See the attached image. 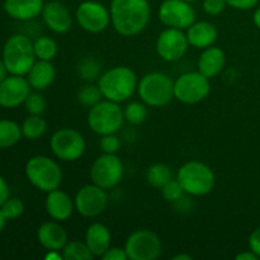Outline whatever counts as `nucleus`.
Here are the masks:
<instances>
[{"label": "nucleus", "instance_id": "obj_1", "mask_svg": "<svg viewBox=\"0 0 260 260\" xmlns=\"http://www.w3.org/2000/svg\"><path fill=\"white\" fill-rule=\"evenodd\" d=\"M111 23L123 37L139 35L150 20L149 0H112Z\"/></svg>", "mask_w": 260, "mask_h": 260}, {"label": "nucleus", "instance_id": "obj_2", "mask_svg": "<svg viewBox=\"0 0 260 260\" xmlns=\"http://www.w3.org/2000/svg\"><path fill=\"white\" fill-rule=\"evenodd\" d=\"M137 85L136 73L127 66H114L102 74L98 80L103 98L116 103L128 101L137 90Z\"/></svg>", "mask_w": 260, "mask_h": 260}, {"label": "nucleus", "instance_id": "obj_3", "mask_svg": "<svg viewBox=\"0 0 260 260\" xmlns=\"http://www.w3.org/2000/svg\"><path fill=\"white\" fill-rule=\"evenodd\" d=\"M3 61L12 75H27L36 62L35 48L29 37L14 35L8 38L3 48Z\"/></svg>", "mask_w": 260, "mask_h": 260}, {"label": "nucleus", "instance_id": "obj_4", "mask_svg": "<svg viewBox=\"0 0 260 260\" xmlns=\"http://www.w3.org/2000/svg\"><path fill=\"white\" fill-rule=\"evenodd\" d=\"M177 180L180 183L184 193L201 197L212 192L215 188L216 177L213 170L207 164L192 160L179 168Z\"/></svg>", "mask_w": 260, "mask_h": 260}, {"label": "nucleus", "instance_id": "obj_5", "mask_svg": "<svg viewBox=\"0 0 260 260\" xmlns=\"http://www.w3.org/2000/svg\"><path fill=\"white\" fill-rule=\"evenodd\" d=\"M137 93L146 106L161 108L174 98V81L164 73H149L139 81Z\"/></svg>", "mask_w": 260, "mask_h": 260}, {"label": "nucleus", "instance_id": "obj_6", "mask_svg": "<svg viewBox=\"0 0 260 260\" xmlns=\"http://www.w3.org/2000/svg\"><path fill=\"white\" fill-rule=\"evenodd\" d=\"M24 172L30 184L41 192L48 193L57 189L62 182V170L60 165L45 155L30 157L25 164Z\"/></svg>", "mask_w": 260, "mask_h": 260}, {"label": "nucleus", "instance_id": "obj_7", "mask_svg": "<svg viewBox=\"0 0 260 260\" xmlns=\"http://www.w3.org/2000/svg\"><path fill=\"white\" fill-rule=\"evenodd\" d=\"M124 122L123 109L118 103L106 99L96 103L89 109L88 124L90 129L95 134L109 135L116 134Z\"/></svg>", "mask_w": 260, "mask_h": 260}, {"label": "nucleus", "instance_id": "obj_8", "mask_svg": "<svg viewBox=\"0 0 260 260\" xmlns=\"http://www.w3.org/2000/svg\"><path fill=\"white\" fill-rule=\"evenodd\" d=\"M211 91L210 79L200 71L182 74L174 81V98L184 104H197Z\"/></svg>", "mask_w": 260, "mask_h": 260}, {"label": "nucleus", "instance_id": "obj_9", "mask_svg": "<svg viewBox=\"0 0 260 260\" xmlns=\"http://www.w3.org/2000/svg\"><path fill=\"white\" fill-rule=\"evenodd\" d=\"M85 139L74 128H60L51 136L52 154L62 161H76L85 152Z\"/></svg>", "mask_w": 260, "mask_h": 260}, {"label": "nucleus", "instance_id": "obj_10", "mask_svg": "<svg viewBox=\"0 0 260 260\" xmlns=\"http://www.w3.org/2000/svg\"><path fill=\"white\" fill-rule=\"evenodd\" d=\"M124 250L131 260H155L161 254V240L154 231L140 229L127 238Z\"/></svg>", "mask_w": 260, "mask_h": 260}, {"label": "nucleus", "instance_id": "obj_11", "mask_svg": "<svg viewBox=\"0 0 260 260\" xmlns=\"http://www.w3.org/2000/svg\"><path fill=\"white\" fill-rule=\"evenodd\" d=\"M123 164L116 154H103L94 160L90 168L91 183L103 189H112L122 180Z\"/></svg>", "mask_w": 260, "mask_h": 260}, {"label": "nucleus", "instance_id": "obj_12", "mask_svg": "<svg viewBox=\"0 0 260 260\" xmlns=\"http://www.w3.org/2000/svg\"><path fill=\"white\" fill-rule=\"evenodd\" d=\"M75 210L83 217L93 218L102 215L108 206V194L106 189L98 187L96 184H86L76 192Z\"/></svg>", "mask_w": 260, "mask_h": 260}, {"label": "nucleus", "instance_id": "obj_13", "mask_svg": "<svg viewBox=\"0 0 260 260\" xmlns=\"http://www.w3.org/2000/svg\"><path fill=\"white\" fill-rule=\"evenodd\" d=\"M159 19L167 27L184 30L196 22V12L185 0H164L159 8Z\"/></svg>", "mask_w": 260, "mask_h": 260}, {"label": "nucleus", "instance_id": "obj_14", "mask_svg": "<svg viewBox=\"0 0 260 260\" xmlns=\"http://www.w3.org/2000/svg\"><path fill=\"white\" fill-rule=\"evenodd\" d=\"M75 17L79 25L89 33L103 32L111 23V12L106 5L93 0L81 3L76 9Z\"/></svg>", "mask_w": 260, "mask_h": 260}, {"label": "nucleus", "instance_id": "obj_15", "mask_svg": "<svg viewBox=\"0 0 260 260\" xmlns=\"http://www.w3.org/2000/svg\"><path fill=\"white\" fill-rule=\"evenodd\" d=\"M188 46L189 42L183 29L168 27L157 36L156 53L161 60L175 62L185 55Z\"/></svg>", "mask_w": 260, "mask_h": 260}, {"label": "nucleus", "instance_id": "obj_16", "mask_svg": "<svg viewBox=\"0 0 260 260\" xmlns=\"http://www.w3.org/2000/svg\"><path fill=\"white\" fill-rule=\"evenodd\" d=\"M30 93V85L22 75L7 76L0 83V106L3 108H15L24 104Z\"/></svg>", "mask_w": 260, "mask_h": 260}, {"label": "nucleus", "instance_id": "obj_17", "mask_svg": "<svg viewBox=\"0 0 260 260\" xmlns=\"http://www.w3.org/2000/svg\"><path fill=\"white\" fill-rule=\"evenodd\" d=\"M41 14L45 24L55 33H66L73 24L70 10L60 2L45 3Z\"/></svg>", "mask_w": 260, "mask_h": 260}, {"label": "nucleus", "instance_id": "obj_18", "mask_svg": "<svg viewBox=\"0 0 260 260\" xmlns=\"http://www.w3.org/2000/svg\"><path fill=\"white\" fill-rule=\"evenodd\" d=\"M46 212L52 220L62 222L66 221L75 211V203L70 196L61 189H53L47 193L45 202Z\"/></svg>", "mask_w": 260, "mask_h": 260}, {"label": "nucleus", "instance_id": "obj_19", "mask_svg": "<svg viewBox=\"0 0 260 260\" xmlns=\"http://www.w3.org/2000/svg\"><path fill=\"white\" fill-rule=\"evenodd\" d=\"M38 243L47 250H62L68 244V234L58 221L42 223L37 230Z\"/></svg>", "mask_w": 260, "mask_h": 260}, {"label": "nucleus", "instance_id": "obj_20", "mask_svg": "<svg viewBox=\"0 0 260 260\" xmlns=\"http://www.w3.org/2000/svg\"><path fill=\"white\" fill-rule=\"evenodd\" d=\"M185 35H187L189 46L200 48V50H205L215 45L218 37L217 28L212 23L206 22V20L193 23L187 29Z\"/></svg>", "mask_w": 260, "mask_h": 260}, {"label": "nucleus", "instance_id": "obj_21", "mask_svg": "<svg viewBox=\"0 0 260 260\" xmlns=\"http://www.w3.org/2000/svg\"><path fill=\"white\" fill-rule=\"evenodd\" d=\"M43 0H4L5 13L17 20H29L42 13Z\"/></svg>", "mask_w": 260, "mask_h": 260}, {"label": "nucleus", "instance_id": "obj_22", "mask_svg": "<svg viewBox=\"0 0 260 260\" xmlns=\"http://www.w3.org/2000/svg\"><path fill=\"white\" fill-rule=\"evenodd\" d=\"M225 52L220 47L211 46L203 50L198 58V71L208 79L217 76L225 68Z\"/></svg>", "mask_w": 260, "mask_h": 260}, {"label": "nucleus", "instance_id": "obj_23", "mask_svg": "<svg viewBox=\"0 0 260 260\" xmlns=\"http://www.w3.org/2000/svg\"><path fill=\"white\" fill-rule=\"evenodd\" d=\"M111 231L106 225L94 222L86 229L85 243L94 256H101L111 248Z\"/></svg>", "mask_w": 260, "mask_h": 260}, {"label": "nucleus", "instance_id": "obj_24", "mask_svg": "<svg viewBox=\"0 0 260 260\" xmlns=\"http://www.w3.org/2000/svg\"><path fill=\"white\" fill-rule=\"evenodd\" d=\"M56 78L55 66L51 63V61L38 60L27 74V80L29 83L30 88L36 90H45L51 84L53 83Z\"/></svg>", "mask_w": 260, "mask_h": 260}, {"label": "nucleus", "instance_id": "obj_25", "mask_svg": "<svg viewBox=\"0 0 260 260\" xmlns=\"http://www.w3.org/2000/svg\"><path fill=\"white\" fill-rule=\"evenodd\" d=\"M22 127L10 119H0V149L12 147L22 139Z\"/></svg>", "mask_w": 260, "mask_h": 260}, {"label": "nucleus", "instance_id": "obj_26", "mask_svg": "<svg viewBox=\"0 0 260 260\" xmlns=\"http://www.w3.org/2000/svg\"><path fill=\"white\" fill-rule=\"evenodd\" d=\"M173 179V173L172 169L168 167L167 164H157L151 165L146 172V180L151 187L161 189L168 182Z\"/></svg>", "mask_w": 260, "mask_h": 260}, {"label": "nucleus", "instance_id": "obj_27", "mask_svg": "<svg viewBox=\"0 0 260 260\" xmlns=\"http://www.w3.org/2000/svg\"><path fill=\"white\" fill-rule=\"evenodd\" d=\"M22 135L28 140H38L47 131V123L41 116L30 114L22 123Z\"/></svg>", "mask_w": 260, "mask_h": 260}, {"label": "nucleus", "instance_id": "obj_28", "mask_svg": "<svg viewBox=\"0 0 260 260\" xmlns=\"http://www.w3.org/2000/svg\"><path fill=\"white\" fill-rule=\"evenodd\" d=\"M63 260H91L94 258L85 241H68L62 249Z\"/></svg>", "mask_w": 260, "mask_h": 260}, {"label": "nucleus", "instance_id": "obj_29", "mask_svg": "<svg viewBox=\"0 0 260 260\" xmlns=\"http://www.w3.org/2000/svg\"><path fill=\"white\" fill-rule=\"evenodd\" d=\"M33 48H35L36 58L38 60L51 61L57 55V45L52 38L47 37V36L37 38L33 42Z\"/></svg>", "mask_w": 260, "mask_h": 260}, {"label": "nucleus", "instance_id": "obj_30", "mask_svg": "<svg viewBox=\"0 0 260 260\" xmlns=\"http://www.w3.org/2000/svg\"><path fill=\"white\" fill-rule=\"evenodd\" d=\"M124 121L131 124H141L146 121L147 118V108L145 103L140 102H131L127 104L126 108L123 109Z\"/></svg>", "mask_w": 260, "mask_h": 260}, {"label": "nucleus", "instance_id": "obj_31", "mask_svg": "<svg viewBox=\"0 0 260 260\" xmlns=\"http://www.w3.org/2000/svg\"><path fill=\"white\" fill-rule=\"evenodd\" d=\"M101 63L93 57L83 58L78 66L79 75L86 81H94L95 79L101 78Z\"/></svg>", "mask_w": 260, "mask_h": 260}, {"label": "nucleus", "instance_id": "obj_32", "mask_svg": "<svg viewBox=\"0 0 260 260\" xmlns=\"http://www.w3.org/2000/svg\"><path fill=\"white\" fill-rule=\"evenodd\" d=\"M102 98H103V95H102V91L99 89V86L93 85V84L83 86L78 91V101L84 107H88V108H91L96 103H99L102 101Z\"/></svg>", "mask_w": 260, "mask_h": 260}, {"label": "nucleus", "instance_id": "obj_33", "mask_svg": "<svg viewBox=\"0 0 260 260\" xmlns=\"http://www.w3.org/2000/svg\"><path fill=\"white\" fill-rule=\"evenodd\" d=\"M7 220H15L24 212V203L19 198H8L0 207Z\"/></svg>", "mask_w": 260, "mask_h": 260}, {"label": "nucleus", "instance_id": "obj_34", "mask_svg": "<svg viewBox=\"0 0 260 260\" xmlns=\"http://www.w3.org/2000/svg\"><path fill=\"white\" fill-rule=\"evenodd\" d=\"M25 109L29 114L33 116H41L46 109V101L43 95L40 93H29L24 102Z\"/></svg>", "mask_w": 260, "mask_h": 260}, {"label": "nucleus", "instance_id": "obj_35", "mask_svg": "<svg viewBox=\"0 0 260 260\" xmlns=\"http://www.w3.org/2000/svg\"><path fill=\"white\" fill-rule=\"evenodd\" d=\"M161 193L162 197L169 202H178V201L182 200L184 190L177 179H172L161 188Z\"/></svg>", "mask_w": 260, "mask_h": 260}, {"label": "nucleus", "instance_id": "obj_36", "mask_svg": "<svg viewBox=\"0 0 260 260\" xmlns=\"http://www.w3.org/2000/svg\"><path fill=\"white\" fill-rule=\"evenodd\" d=\"M99 146L104 154H117L119 147H121V141L116 136V134L103 135L101 142H99Z\"/></svg>", "mask_w": 260, "mask_h": 260}, {"label": "nucleus", "instance_id": "obj_37", "mask_svg": "<svg viewBox=\"0 0 260 260\" xmlns=\"http://www.w3.org/2000/svg\"><path fill=\"white\" fill-rule=\"evenodd\" d=\"M226 7H228L226 0H203V10L206 14L212 17L221 14Z\"/></svg>", "mask_w": 260, "mask_h": 260}, {"label": "nucleus", "instance_id": "obj_38", "mask_svg": "<svg viewBox=\"0 0 260 260\" xmlns=\"http://www.w3.org/2000/svg\"><path fill=\"white\" fill-rule=\"evenodd\" d=\"M102 259L103 260H127L128 259V256H127V253L126 250H124V248H109L108 250L106 251V253L102 255Z\"/></svg>", "mask_w": 260, "mask_h": 260}, {"label": "nucleus", "instance_id": "obj_39", "mask_svg": "<svg viewBox=\"0 0 260 260\" xmlns=\"http://www.w3.org/2000/svg\"><path fill=\"white\" fill-rule=\"evenodd\" d=\"M228 5L238 10H250L256 7L259 0H226Z\"/></svg>", "mask_w": 260, "mask_h": 260}, {"label": "nucleus", "instance_id": "obj_40", "mask_svg": "<svg viewBox=\"0 0 260 260\" xmlns=\"http://www.w3.org/2000/svg\"><path fill=\"white\" fill-rule=\"evenodd\" d=\"M249 249L260 258V228L255 229L249 236Z\"/></svg>", "mask_w": 260, "mask_h": 260}, {"label": "nucleus", "instance_id": "obj_41", "mask_svg": "<svg viewBox=\"0 0 260 260\" xmlns=\"http://www.w3.org/2000/svg\"><path fill=\"white\" fill-rule=\"evenodd\" d=\"M8 198H9V187H8L4 178L0 175V207H2V205Z\"/></svg>", "mask_w": 260, "mask_h": 260}, {"label": "nucleus", "instance_id": "obj_42", "mask_svg": "<svg viewBox=\"0 0 260 260\" xmlns=\"http://www.w3.org/2000/svg\"><path fill=\"white\" fill-rule=\"evenodd\" d=\"M256 259H259L258 255H255L250 249L236 255V260H256Z\"/></svg>", "mask_w": 260, "mask_h": 260}, {"label": "nucleus", "instance_id": "obj_43", "mask_svg": "<svg viewBox=\"0 0 260 260\" xmlns=\"http://www.w3.org/2000/svg\"><path fill=\"white\" fill-rule=\"evenodd\" d=\"M46 260H62V254H60L58 250H48V253L45 256Z\"/></svg>", "mask_w": 260, "mask_h": 260}, {"label": "nucleus", "instance_id": "obj_44", "mask_svg": "<svg viewBox=\"0 0 260 260\" xmlns=\"http://www.w3.org/2000/svg\"><path fill=\"white\" fill-rule=\"evenodd\" d=\"M7 76H8V70L7 68H5V63L4 61H3V58H0V83H2Z\"/></svg>", "mask_w": 260, "mask_h": 260}, {"label": "nucleus", "instance_id": "obj_45", "mask_svg": "<svg viewBox=\"0 0 260 260\" xmlns=\"http://www.w3.org/2000/svg\"><path fill=\"white\" fill-rule=\"evenodd\" d=\"M253 22H254V24H255L256 27H258L259 29H260V8H258V9H256L255 12H254Z\"/></svg>", "mask_w": 260, "mask_h": 260}, {"label": "nucleus", "instance_id": "obj_46", "mask_svg": "<svg viewBox=\"0 0 260 260\" xmlns=\"http://www.w3.org/2000/svg\"><path fill=\"white\" fill-rule=\"evenodd\" d=\"M5 222H7V217H5L4 213H3L2 210H0V233H2L3 229H4Z\"/></svg>", "mask_w": 260, "mask_h": 260}, {"label": "nucleus", "instance_id": "obj_47", "mask_svg": "<svg viewBox=\"0 0 260 260\" xmlns=\"http://www.w3.org/2000/svg\"><path fill=\"white\" fill-rule=\"evenodd\" d=\"M173 260H192V256L185 255V254H178V255L173 256Z\"/></svg>", "mask_w": 260, "mask_h": 260}, {"label": "nucleus", "instance_id": "obj_48", "mask_svg": "<svg viewBox=\"0 0 260 260\" xmlns=\"http://www.w3.org/2000/svg\"><path fill=\"white\" fill-rule=\"evenodd\" d=\"M185 2H189V3H192V2H196V0H185Z\"/></svg>", "mask_w": 260, "mask_h": 260}]
</instances>
